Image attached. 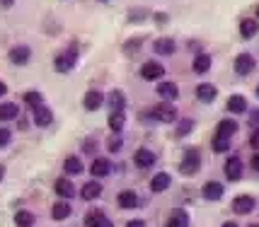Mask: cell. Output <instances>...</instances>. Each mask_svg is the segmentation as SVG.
Here are the masks:
<instances>
[{
  "instance_id": "obj_14",
  "label": "cell",
  "mask_w": 259,
  "mask_h": 227,
  "mask_svg": "<svg viewBox=\"0 0 259 227\" xmlns=\"http://www.w3.org/2000/svg\"><path fill=\"white\" fill-rule=\"evenodd\" d=\"M158 94L165 99V102H172V99H177V97H180V90H177V85H175V82H160Z\"/></svg>"
},
{
  "instance_id": "obj_4",
  "label": "cell",
  "mask_w": 259,
  "mask_h": 227,
  "mask_svg": "<svg viewBox=\"0 0 259 227\" xmlns=\"http://www.w3.org/2000/svg\"><path fill=\"white\" fill-rule=\"evenodd\" d=\"M165 75V66L158 61H146L143 68H141V78L143 80H160Z\"/></svg>"
},
{
  "instance_id": "obj_3",
  "label": "cell",
  "mask_w": 259,
  "mask_h": 227,
  "mask_svg": "<svg viewBox=\"0 0 259 227\" xmlns=\"http://www.w3.org/2000/svg\"><path fill=\"white\" fill-rule=\"evenodd\" d=\"M153 116L162 124H172V121H177V109L172 106V102H160L153 106Z\"/></svg>"
},
{
  "instance_id": "obj_28",
  "label": "cell",
  "mask_w": 259,
  "mask_h": 227,
  "mask_svg": "<svg viewBox=\"0 0 259 227\" xmlns=\"http://www.w3.org/2000/svg\"><path fill=\"white\" fill-rule=\"evenodd\" d=\"M15 225L17 227H32L34 225V215L29 210H17L15 213Z\"/></svg>"
},
{
  "instance_id": "obj_42",
  "label": "cell",
  "mask_w": 259,
  "mask_h": 227,
  "mask_svg": "<svg viewBox=\"0 0 259 227\" xmlns=\"http://www.w3.org/2000/svg\"><path fill=\"white\" fill-rule=\"evenodd\" d=\"M252 167L259 172V155H254V157H252Z\"/></svg>"
},
{
  "instance_id": "obj_21",
  "label": "cell",
  "mask_w": 259,
  "mask_h": 227,
  "mask_svg": "<svg viewBox=\"0 0 259 227\" xmlns=\"http://www.w3.org/2000/svg\"><path fill=\"white\" fill-rule=\"evenodd\" d=\"M247 109V99L242 97V94H233L230 99H228V111H233V114H242Z\"/></svg>"
},
{
  "instance_id": "obj_32",
  "label": "cell",
  "mask_w": 259,
  "mask_h": 227,
  "mask_svg": "<svg viewBox=\"0 0 259 227\" xmlns=\"http://www.w3.org/2000/svg\"><path fill=\"white\" fill-rule=\"evenodd\" d=\"M63 169H66L68 174H80V172H82V162H80L78 157H68L66 164H63Z\"/></svg>"
},
{
  "instance_id": "obj_47",
  "label": "cell",
  "mask_w": 259,
  "mask_h": 227,
  "mask_svg": "<svg viewBox=\"0 0 259 227\" xmlns=\"http://www.w3.org/2000/svg\"><path fill=\"white\" fill-rule=\"evenodd\" d=\"M257 20H259V8H257Z\"/></svg>"
},
{
  "instance_id": "obj_31",
  "label": "cell",
  "mask_w": 259,
  "mask_h": 227,
  "mask_svg": "<svg viewBox=\"0 0 259 227\" xmlns=\"http://www.w3.org/2000/svg\"><path fill=\"white\" fill-rule=\"evenodd\" d=\"M51 215H54V220H66L70 215V203H56L51 208Z\"/></svg>"
},
{
  "instance_id": "obj_43",
  "label": "cell",
  "mask_w": 259,
  "mask_h": 227,
  "mask_svg": "<svg viewBox=\"0 0 259 227\" xmlns=\"http://www.w3.org/2000/svg\"><path fill=\"white\" fill-rule=\"evenodd\" d=\"M5 92H8V87H5V82H0V97H3Z\"/></svg>"
},
{
  "instance_id": "obj_26",
  "label": "cell",
  "mask_w": 259,
  "mask_h": 227,
  "mask_svg": "<svg viewBox=\"0 0 259 227\" xmlns=\"http://www.w3.org/2000/svg\"><path fill=\"white\" fill-rule=\"evenodd\" d=\"M257 20H242L240 22V34L245 36V39H252V36L257 34Z\"/></svg>"
},
{
  "instance_id": "obj_33",
  "label": "cell",
  "mask_w": 259,
  "mask_h": 227,
  "mask_svg": "<svg viewBox=\"0 0 259 227\" xmlns=\"http://www.w3.org/2000/svg\"><path fill=\"white\" fill-rule=\"evenodd\" d=\"M192 128H194V121H192V119H184V121H180V126H177V136L184 138L189 131H192Z\"/></svg>"
},
{
  "instance_id": "obj_48",
  "label": "cell",
  "mask_w": 259,
  "mask_h": 227,
  "mask_svg": "<svg viewBox=\"0 0 259 227\" xmlns=\"http://www.w3.org/2000/svg\"><path fill=\"white\" fill-rule=\"evenodd\" d=\"M257 97H259V85H257Z\"/></svg>"
},
{
  "instance_id": "obj_23",
  "label": "cell",
  "mask_w": 259,
  "mask_h": 227,
  "mask_svg": "<svg viewBox=\"0 0 259 227\" xmlns=\"http://www.w3.org/2000/svg\"><path fill=\"white\" fill-rule=\"evenodd\" d=\"M211 63H213V61H211L208 53H199L196 61H194V70H196L199 75H203V73H208V70H211Z\"/></svg>"
},
{
  "instance_id": "obj_17",
  "label": "cell",
  "mask_w": 259,
  "mask_h": 227,
  "mask_svg": "<svg viewBox=\"0 0 259 227\" xmlns=\"http://www.w3.org/2000/svg\"><path fill=\"white\" fill-rule=\"evenodd\" d=\"M215 94H218V90H215L213 85H208V82H201L199 87H196V97L201 99V102H213L215 99Z\"/></svg>"
},
{
  "instance_id": "obj_16",
  "label": "cell",
  "mask_w": 259,
  "mask_h": 227,
  "mask_svg": "<svg viewBox=\"0 0 259 227\" xmlns=\"http://www.w3.org/2000/svg\"><path fill=\"white\" fill-rule=\"evenodd\" d=\"M235 131H237V124L235 121H230V119H226V121H221V124H218L215 138H226V140H230V138L235 136Z\"/></svg>"
},
{
  "instance_id": "obj_15",
  "label": "cell",
  "mask_w": 259,
  "mask_h": 227,
  "mask_svg": "<svg viewBox=\"0 0 259 227\" xmlns=\"http://www.w3.org/2000/svg\"><path fill=\"white\" fill-rule=\"evenodd\" d=\"M134 162L138 164V167H141V169H146V167H150V164H155V155H153L150 150L141 148V150H136Z\"/></svg>"
},
{
  "instance_id": "obj_5",
  "label": "cell",
  "mask_w": 259,
  "mask_h": 227,
  "mask_svg": "<svg viewBox=\"0 0 259 227\" xmlns=\"http://www.w3.org/2000/svg\"><path fill=\"white\" fill-rule=\"evenodd\" d=\"M32 119H34V124H36V126L46 128V126H51V121H54V114H51V109H49V106L39 104V106H34V109H32Z\"/></svg>"
},
{
  "instance_id": "obj_19",
  "label": "cell",
  "mask_w": 259,
  "mask_h": 227,
  "mask_svg": "<svg viewBox=\"0 0 259 227\" xmlns=\"http://www.w3.org/2000/svg\"><path fill=\"white\" fill-rule=\"evenodd\" d=\"M167 186H169V174L160 172V174H155V177H153V182H150V191L160 193V191H165Z\"/></svg>"
},
{
  "instance_id": "obj_20",
  "label": "cell",
  "mask_w": 259,
  "mask_h": 227,
  "mask_svg": "<svg viewBox=\"0 0 259 227\" xmlns=\"http://www.w3.org/2000/svg\"><path fill=\"white\" fill-rule=\"evenodd\" d=\"M100 193H102V184L90 182V184H85V186H82L80 196H82L85 201H95V198H100Z\"/></svg>"
},
{
  "instance_id": "obj_25",
  "label": "cell",
  "mask_w": 259,
  "mask_h": 227,
  "mask_svg": "<svg viewBox=\"0 0 259 227\" xmlns=\"http://www.w3.org/2000/svg\"><path fill=\"white\" fill-rule=\"evenodd\" d=\"M116 203L121 208H136L138 205V196H136V191H121L119 198H116Z\"/></svg>"
},
{
  "instance_id": "obj_18",
  "label": "cell",
  "mask_w": 259,
  "mask_h": 227,
  "mask_svg": "<svg viewBox=\"0 0 259 227\" xmlns=\"http://www.w3.org/2000/svg\"><path fill=\"white\" fill-rule=\"evenodd\" d=\"M20 116V106L12 102L0 104V121H10V119H17Z\"/></svg>"
},
{
  "instance_id": "obj_38",
  "label": "cell",
  "mask_w": 259,
  "mask_h": 227,
  "mask_svg": "<svg viewBox=\"0 0 259 227\" xmlns=\"http://www.w3.org/2000/svg\"><path fill=\"white\" fill-rule=\"evenodd\" d=\"M249 145H252L254 150H259V128L252 133V136H249Z\"/></svg>"
},
{
  "instance_id": "obj_2",
  "label": "cell",
  "mask_w": 259,
  "mask_h": 227,
  "mask_svg": "<svg viewBox=\"0 0 259 227\" xmlns=\"http://www.w3.org/2000/svg\"><path fill=\"white\" fill-rule=\"evenodd\" d=\"M75 61H78L75 48H66L63 53H58V56L54 58V66H56L58 73H68V70L75 68Z\"/></svg>"
},
{
  "instance_id": "obj_44",
  "label": "cell",
  "mask_w": 259,
  "mask_h": 227,
  "mask_svg": "<svg viewBox=\"0 0 259 227\" xmlns=\"http://www.w3.org/2000/svg\"><path fill=\"white\" fill-rule=\"evenodd\" d=\"M100 227H114V222H109V220H104V222H102Z\"/></svg>"
},
{
  "instance_id": "obj_36",
  "label": "cell",
  "mask_w": 259,
  "mask_h": 227,
  "mask_svg": "<svg viewBox=\"0 0 259 227\" xmlns=\"http://www.w3.org/2000/svg\"><path fill=\"white\" fill-rule=\"evenodd\" d=\"M12 140V133L8 128H0V148H5V145H10Z\"/></svg>"
},
{
  "instance_id": "obj_46",
  "label": "cell",
  "mask_w": 259,
  "mask_h": 227,
  "mask_svg": "<svg viewBox=\"0 0 259 227\" xmlns=\"http://www.w3.org/2000/svg\"><path fill=\"white\" fill-rule=\"evenodd\" d=\"M223 227H237V222H223Z\"/></svg>"
},
{
  "instance_id": "obj_1",
  "label": "cell",
  "mask_w": 259,
  "mask_h": 227,
  "mask_svg": "<svg viewBox=\"0 0 259 227\" xmlns=\"http://www.w3.org/2000/svg\"><path fill=\"white\" fill-rule=\"evenodd\" d=\"M199 167H201V155H199V150H187L184 157H182V162H180V172L184 177H192V174L199 172Z\"/></svg>"
},
{
  "instance_id": "obj_8",
  "label": "cell",
  "mask_w": 259,
  "mask_h": 227,
  "mask_svg": "<svg viewBox=\"0 0 259 227\" xmlns=\"http://www.w3.org/2000/svg\"><path fill=\"white\" fill-rule=\"evenodd\" d=\"M29 56H32V51H29L27 46H15V48H10V61L15 66H27V63H29Z\"/></svg>"
},
{
  "instance_id": "obj_41",
  "label": "cell",
  "mask_w": 259,
  "mask_h": 227,
  "mask_svg": "<svg viewBox=\"0 0 259 227\" xmlns=\"http://www.w3.org/2000/svg\"><path fill=\"white\" fill-rule=\"evenodd\" d=\"M12 3H15V0H0V5H3L5 10H8V8H12Z\"/></svg>"
},
{
  "instance_id": "obj_49",
  "label": "cell",
  "mask_w": 259,
  "mask_h": 227,
  "mask_svg": "<svg viewBox=\"0 0 259 227\" xmlns=\"http://www.w3.org/2000/svg\"><path fill=\"white\" fill-rule=\"evenodd\" d=\"M252 227H259V225H252Z\"/></svg>"
},
{
  "instance_id": "obj_10",
  "label": "cell",
  "mask_w": 259,
  "mask_h": 227,
  "mask_svg": "<svg viewBox=\"0 0 259 227\" xmlns=\"http://www.w3.org/2000/svg\"><path fill=\"white\" fill-rule=\"evenodd\" d=\"M203 198L206 201H218V198H223V184H218V182H208V184H203Z\"/></svg>"
},
{
  "instance_id": "obj_9",
  "label": "cell",
  "mask_w": 259,
  "mask_h": 227,
  "mask_svg": "<svg viewBox=\"0 0 259 227\" xmlns=\"http://www.w3.org/2000/svg\"><path fill=\"white\" fill-rule=\"evenodd\" d=\"M102 102H104V94H102L100 90H90L85 94V99H82V104H85L88 111H97L102 106Z\"/></svg>"
},
{
  "instance_id": "obj_29",
  "label": "cell",
  "mask_w": 259,
  "mask_h": 227,
  "mask_svg": "<svg viewBox=\"0 0 259 227\" xmlns=\"http://www.w3.org/2000/svg\"><path fill=\"white\" fill-rule=\"evenodd\" d=\"M104 220H107V217H104L102 210H90V213L85 215V227H100Z\"/></svg>"
},
{
  "instance_id": "obj_39",
  "label": "cell",
  "mask_w": 259,
  "mask_h": 227,
  "mask_svg": "<svg viewBox=\"0 0 259 227\" xmlns=\"http://www.w3.org/2000/svg\"><path fill=\"white\" fill-rule=\"evenodd\" d=\"M138 46H141V39H136V41H128V44H126V51H128V53H136V51H138Z\"/></svg>"
},
{
  "instance_id": "obj_24",
  "label": "cell",
  "mask_w": 259,
  "mask_h": 227,
  "mask_svg": "<svg viewBox=\"0 0 259 227\" xmlns=\"http://www.w3.org/2000/svg\"><path fill=\"white\" fill-rule=\"evenodd\" d=\"M54 189H56V193H58V196H63V198H70V196L75 193V186L68 182V179H56Z\"/></svg>"
},
{
  "instance_id": "obj_45",
  "label": "cell",
  "mask_w": 259,
  "mask_h": 227,
  "mask_svg": "<svg viewBox=\"0 0 259 227\" xmlns=\"http://www.w3.org/2000/svg\"><path fill=\"white\" fill-rule=\"evenodd\" d=\"M3 177H5V167L0 164V182H3Z\"/></svg>"
},
{
  "instance_id": "obj_22",
  "label": "cell",
  "mask_w": 259,
  "mask_h": 227,
  "mask_svg": "<svg viewBox=\"0 0 259 227\" xmlns=\"http://www.w3.org/2000/svg\"><path fill=\"white\" fill-rule=\"evenodd\" d=\"M107 102H109V106H112V111H124V106H126L124 94H121L119 90H112V92H109Z\"/></svg>"
},
{
  "instance_id": "obj_34",
  "label": "cell",
  "mask_w": 259,
  "mask_h": 227,
  "mask_svg": "<svg viewBox=\"0 0 259 227\" xmlns=\"http://www.w3.org/2000/svg\"><path fill=\"white\" fill-rule=\"evenodd\" d=\"M24 102L32 104V109H34V106H39V104L44 102V97H41L39 92H27V94H24Z\"/></svg>"
},
{
  "instance_id": "obj_37",
  "label": "cell",
  "mask_w": 259,
  "mask_h": 227,
  "mask_svg": "<svg viewBox=\"0 0 259 227\" xmlns=\"http://www.w3.org/2000/svg\"><path fill=\"white\" fill-rule=\"evenodd\" d=\"M107 148L112 150V152H119V150H121V138H112V140H109V145H107Z\"/></svg>"
},
{
  "instance_id": "obj_12",
  "label": "cell",
  "mask_w": 259,
  "mask_h": 227,
  "mask_svg": "<svg viewBox=\"0 0 259 227\" xmlns=\"http://www.w3.org/2000/svg\"><path fill=\"white\" fill-rule=\"evenodd\" d=\"M109 172H112V164H109V159H104V157H97L90 164V174L97 177V179H100V177H107Z\"/></svg>"
},
{
  "instance_id": "obj_30",
  "label": "cell",
  "mask_w": 259,
  "mask_h": 227,
  "mask_svg": "<svg viewBox=\"0 0 259 227\" xmlns=\"http://www.w3.org/2000/svg\"><path fill=\"white\" fill-rule=\"evenodd\" d=\"M124 124H126L124 111H112V116H109V128H112L114 133H119V131L124 128Z\"/></svg>"
},
{
  "instance_id": "obj_35",
  "label": "cell",
  "mask_w": 259,
  "mask_h": 227,
  "mask_svg": "<svg viewBox=\"0 0 259 227\" xmlns=\"http://www.w3.org/2000/svg\"><path fill=\"white\" fill-rule=\"evenodd\" d=\"M213 150L215 152H228V150H230V140H226V138H213Z\"/></svg>"
},
{
  "instance_id": "obj_27",
  "label": "cell",
  "mask_w": 259,
  "mask_h": 227,
  "mask_svg": "<svg viewBox=\"0 0 259 227\" xmlns=\"http://www.w3.org/2000/svg\"><path fill=\"white\" fill-rule=\"evenodd\" d=\"M153 48H155L158 53H162V56H169V53L175 51V41H172V39H167V36H165V39H158V41L153 44Z\"/></svg>"
},
{
  "instance_id": "obj_6",
  "label": "cell",
  "mask_w": 259,
  "mask_h": 227,
  "mask_svg": "<svg viewBox=\"0 0 259 227\" xmlns=\"http://www.w3.org/2000/svg\"><path fill=\"white\" fill-rule=\"evenodd\" d=\"M233 210H235L237 215H247L254 210V198L252 196H237L235 201H233Z\"/></svg>"
},
{
  "instance_id": "obj_40",
  "label": "cell",
  "mask_w": 259,
  "mask_h": 227,
  "mask_svg": "<svg viewBox=\"0 0 259 227\" xmlns=\"http://www.w3.org/2000/svg\"><path fill=\"white\" fill-rule=\"evenodd\" d=\"M126 227H146V222H143V220H131Z\"/></svg>"
},
{
  "instance_id": "obj_13",
  "label": "cell",
  "mask_w": 259,
  "mask_h": 227,
  "mask_svg": "<svg viewBox=\"0 0 259 227\" xmlns=\"http://www.w3.org/2000/svg\"><path fill=\"white\" fill-rule=\"evenodd\" d=\"M167 227H189V215H187V210H172L167 217Z\"/></svg>"
},
{
  "instance_id": "obj_11",
  "label": "cell",
  "mask_w": 259,
  "mask_h": 227,
  "mask_svg": "<svg viewBox=\"0 0 259 227\" xmlns=\"http://www.w3.org/2000/svg\"><path fill=\"white\" fill-rule=\"evenodd\" d=\"M226 177L230 182H237L242 177V162H240V157H230L226 162Z\"/></svg>"
},
{
  "instance_id": "obj_7",
  "label": "cell",
  "mask_w": 259,
  "mask_h": 227,
  "mask_svg": "<svg viewBox=\"0 0 259 227\" xmlns=\"http://www.w3.org/2000/svg\"><path fill=\"white\" fill-rule=\"evenodd\" d=\"M252 70H254V58L249 53H240L235 58V73L237 75H249Z\"/></svg>"
}]
</instances>
